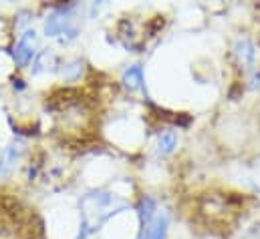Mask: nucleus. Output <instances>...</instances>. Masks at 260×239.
Masks as SVG:
<instances>
[{
    "instance_id": "1",
    "label": "nucleus",
    "mask_w": 260,
    "mask_h": 239,
    "mask_svg": "<svg viewBox=\"0 0 260 239\" xmlns=\"http://www.w3.org/2000/svg\"><path fill=\"white\" fill-rule=\"evenodd\" d=\"M115 203L119 205L121 201H117L113 195L109 193H89L83 201H81V209H83V225H81V233L79 239H87L89 231L93 227H97L115 207Z\"/></svg>"
},
{
    "instance_id": "2",
    "label": "nucleus",
    "mask_w": 260,
    "mask_h": 239,
    "mask_svg": "<svg viewBox=\"0 0 260 239\" xmlns=\"http://www.w3.org/2000/svg\"><path fill=\"white\" fill-rule=\"evenodd\" d=\"M73 4L61 6L59 10H55L53 14L47 16L45 20V32L47 36H59L61 43H69L77 36V28L73 26Z\"/></svg>"
},
{
    "instance_id": "3",
    "label": "nucleus",
    "mask_w": 260,
    "mask_h": 239,
    "mask_svg": "<svg viewBox=\"0 0 260 239\" xmlns=\"http://www.w3.org/2000/svg\"><path fill=\"white\" fill-rule=\"evenodd\" d=\"M24 151V143L22 141H12L0 155V179H6L18 165L20 157Z\"/></svg>"
},
{
    "instance_id": "4",
    "label": "nucleus",
    "mask_w": 260,
    "mask_h": 239,
    "mask_svg": "<svg viewBox=\"0 0 260 239\" xmlns=\"http://www.w3.org/2000/svg\"><path fill=\"white\" fill-rule=\"evenodd\" d=\"M35 47H37V32L35 30H26L18 43H16V49H14V60L20 64V66H26L32 57H35Z\"/></svg>"
},
{
    "instance_id": "5",
    "label": "nucleus",
    "mask_w": 260,
    "mask_h": 239,
    "mask_svg": "<svg viewBox=\"0 0 260 239\" xmlns=\"http://www.w3.org/2000/svg\"><path fill=\"white\" fill-rule=\"evenodd\" d=\"M168 223L170 221H168L166 213L153 215V219L143 225L139 239H166V235H168Z\"/></svg>"
},
{
    "instance_id": "6",
    "label": "nucleus",
    "mask_w": 260,
    "mask_h": 239,
    "mask_svg": "<svg viewBox=\"0 0 260 239\" xmlns=\"http://www.w3.org/2000/svg\"><path fill=\"white\" fill-rule=\"evenodd\" d=\"M123 85L127 91H137L143 87V70L139 66H131L123 74Z\"/></svg>"
},
{
    "instance_id": "7",
    "label": "nucleus",
    "mask_w": 260,
    "mask_h": 239,
    "mask_svg": "<svg viewBox=\"0 0 260 239\" xmlns=\"http://www.w3.org/2000/svg\"><path fill=\"white\" fill-rule=\"evenodd\" d=\"M236 55H238V60L242 64H246V66L252 64V60H254V47L250 45L248 38H240L236 43Z\"/></svg>"
},
{
    "instance_id": "8",
    "label": "nucleus",
    "mask_w": 260,
    "mask_h": 239,
    "mask_svg": "<svg viewBox=\"0 0 260 239\" xmlns=\"http://www.w3.org/2000/svg\"><path fill=\"white\" fill-rule=\"evenodd\" d=\"M178 145V137H176V133L174 131H166L161 137H159V153H164V155H168V153H172L174 151V147Z\"/></svg>"
},
{
    "instance_id": "9",
    "label": "nucleus",
    "mask_w": 260,
    "mask_h": 239,
    "mask_svg": "<svg viewBox=\"0 0 260 239\" xmlns=\"http://www.w3.org/2000/svg\"><path fill=\"white\" fill-rule=\"evenodd\" d=\"M81 72H83V62L81 60H71V62H67L65 68H63V78L65 81H77L79 76H81Z\"/></svg>"
}]
</instances>
